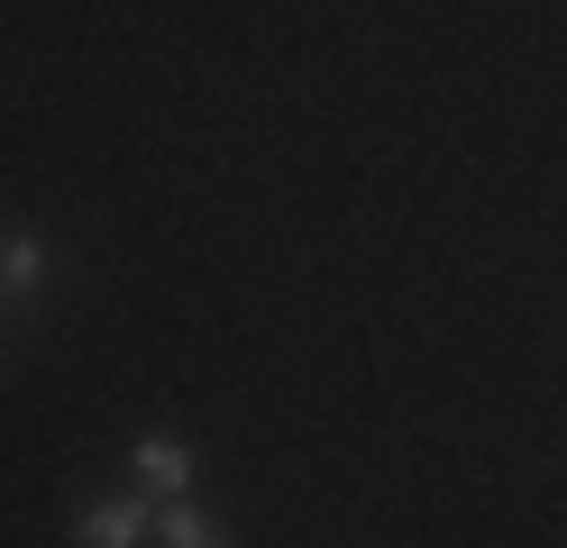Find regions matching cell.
Returning a JSON list of instances; mask_svg holds the SVG:
<instances>
[{
    "label": "cell",
    "mask_w": 567,
    "mask_h": 548,
    "mask_svg": "<svg viewBox=\"0 0 567 548\" xmlns=\"http://www.w3.org/2000/svg\"><path fill=\"white\" fill-rule=\"evenodd\" d=\"M156 530V494H101L74 511V548H137Z\"/></svg>",
    "instance_id": "6da1fadb"
},
{
    "label": "cell",
    "mask_w": 567,
    "mask_h": 548,
    "mask_svg": "<svg viewBox=\"0 0 567 548\" xmlns=\"http://www.w3.org/2000/svg\"><path fill=\"white\" fill-rule=\"evenodd\" d=\"M137 485H147V494H193V448H184V438H137Z\"/></svg>",
    "instance_id": "277c9868"
},
{
    "label": "cell",
    "mask_w": 567,
    "mask_h": 548,
    "mask_svg": "<svg viewBox=\"0 0 567 548\" xmlns=\"http://www.w3.org/2000/svg\"><path fill=\"white\" fill-rule=\"evenodd\" d=\"M156 539L165 548H229V530L210 521L202 503H184V494H156Z\"/></svg>",
    "instance_id": "3957f363"
},
{
    "label": "cell",
    "mask_w": 567,
    "mask_h": 548,
    "mask_svg": "<svg viewBox=\"0 0 567 548\" xmlns=\"http://www.w3.org/2000/svg\"><path fill=\"white\" fill-rule=\"evenodd\" d=\"M38 302H47V238L0 229V311H38Z\"/></svg>",
    "instance_id": "7a4b0ae2"
}]
</instances>
